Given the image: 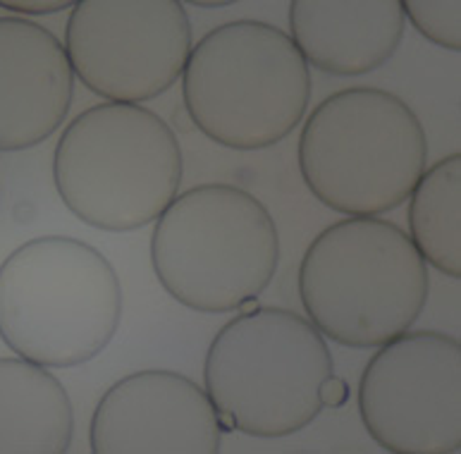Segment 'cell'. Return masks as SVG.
Listing matches in <instances>:
<instances>
[{"instance_id": "cell-1", "label": "cell", "mask_w": 461, "mask_h": 454, "mask_svg": "<svg viewBox=\"0 0 461 454\" xmlns=\"http://www.w3.org/2000/svg\"><path fill=\"white\" fill-rule=\"evenodd\" d=\"M428 263L409 232L385 218H342L311 241L299 296L323 338L368 350L411 328L426 309Z\"/></svg>"}, {"instance_id": "cell-10", "label": "cell", "mask_w": 461, "mask_h": 454, "mask_svg": "<svg viewBox=\"0 0 461 454\" xmlns=\"http://www.w3.org/2000/svg\"><path fill=\"white\" fill-rule=\"evenodd\" d=\"M222 426L206 387L167 368L124 376L98 399L89 445L96 454H215Z\"/></svg>"}, {"instance_id": "cell-12", "label": "cell", "mask_w": 461, "mask_h": 454, "mask_svg": "<svg viewBox=\"0 0 461 454\" xmlns=\"http://www.w3.org/2000/svg\"><path fill=\"white\" fill-rule=\"evenodd\" d=\"M400 0H292L289 39L325 75L361 77L383 68L404 39Z\"/></svg>"}, {"instance_id": "cell-8", "label": "cell", "mask_w": 461, "mask_h": 454, "mask_svg": "<svg viewBox=\"0 0 461 454\" xmlns=\"http://www.w3.org/2000/svg\"><path fill=\"white\" fill-rule=\"evenodd\" d=\"M179 0H82L65 27L79 82L111 104H144L173 89L192 53Z\"/></svg>"}, {"instance_id": "cell-11", "label": "cell", "mask_w": 461, "mask_h": 454, "mask_svg": "<svg viewBox=\"0 0 461 454\" xmlns=\"http://www.w3.org/2000/svg\"><path fill=\"white\" fill-rule=\"evenodd\" d=\"M75 98L65 46L46 27L0 17V151H24L53 137Z\"/></svg>"}, {"instance_id": "cell-3", "label": "cell", "mask_w": 461, "mask_h": 454, "mask_svg": "<svg viewBox=\"0 0 461 454\" xmlns=\"http://www.w3.org/2000/svg\"><path fill=\"white\" fill-rule=\"evenodd\" d=\"M208 347L203 383L221 426L251 438H287L323 412L321 386L335 371L330 347L292 309L241 306Z\"/></svg>"}, {"instance_id": "cell-17", "label": "cell", "mask_w": 461, "mask_h": 454, "mask_svg": "<svg viewBox=\"0 0 461 454\" xmlns=\"http://www.w3.org/2000/svg\"><path fill=\"white\" fill-rule=\"evenodd\" d=\"M321 399H323V406H332V409L345 406L347 399H349V387H347V383L342 378L330 376V378L323 380V386H321Z\"/></svg>"}, {"instance_id": "cell-7", "label": "cell", "mask_w": 461, "mask_h": 454, "mask_svg": "<svg viewBox=\"0 0 461 454\" xmlns=\"http://www.w3.org/2000/svg\"><path fill=\"white\" fill-rule=\"evenodd\" d=\"M151 263L175 302L201 313H228L273 283L280 232L247 189L199 185L175 196L156 221Z\"/></svg>"}, {"instance_id": "cell-18", "label": "cell", "mask_w": 461, "mask_h": 454, "mask_svg": "<svg viewBox=\"0 0 461 454\" xmlns=\"http://www.w3.org/2000/svg\"><path fill=\"white\" fill-rule=\"evenodd\" d=\"M199 7H222V5H230V3H196Z\"/></svg>"}, {"instance_id": "cell-4", "label": "cell", "mask_w": 461, "mask_h": 454, "mask_svg": "<svg viewBox=\"0 0 461 454\" xmlns=\"http://www.w3.org/2000/svg\"><path fill=\"white\" fill-rule=\"evenodd\" d=\"M296 156L323 206L347 218H378L411 196L428 168V137L397 94L351 86L306 117Z\"/></svg>"}, {"instance_id": "cell-2", "label": "cell", "mask_w": 461, "mask_h": 454, "mask_svg": "<svg viewBox=\"0 0 461 454\" xmlns=\"http://www.w3.org/2000/svg\"><path fill=\"white\" fill-rule=\"evenodd\" d=\"M122 287L111 261L77 237L46 234L0 263V340L46 368H75L113 342Z\"/></svg>"}, {"instance_id": "cell-6", "label": "cell", "mask_w": 461, "mask_h": 454, "mask_svg": "<svg viewBox=\"0 0 461 454\" xmlns=\"http://www.w3.org/2000/svg\"><path fill=\"white\" fill-rule=\"evenodd\" d=\"M186 115L232 151L280 144L306 115L311 69L276 24L237 20L211 29L182 72Z\"/></svg>"}, {"instance_id": "cell-14", "label": "cell", "mask_w": 461, "mask_h": 454, "mask_svg": "<svg viewBox=\"0 0 461 454\" xmlns=\"http://www.w3.org/2000/svg\"><path fill=\"white\" fill-rule=\"evenodd\" d=\"M461 153L426 168L409 196V237L426 263L461 277Z\"/></svg>"}, {"instance_id": "cell-15", "label": "cell", "mask_w": 461, "mask_h": 454, "mask_svg": "<svg viewBox=\"0 0 461 454\" xmlns=\"http://www.w3.org/2000/svg\"><path fill=\"white\" fill-rule=\"evenodd\" d=\"M404 17L428 41L447 50H461L459 0H404Z\"/></svg>"}, {"instance_id": "cell-13", "label": "cell", "mask_w": 461, "mask_h": 454, "mask_svg": "<svg viewBox=\"0 0 461 454\" xmlns=\"http://www.w3.org/2000/svg\"><path fill=\"white\" fill-rule=\"evenodd\" d=\"M75 409L60 380L27 359H0V454H65Z\"/></svg>"}, {"instance_id": "cell-5", "label": "cell", "mask_w": 461, "mask_h": 454, "mask_svg": "<svg viewBox=\"0 0 461 454\" xmlns=\"http://www.w3.org/2000/svg\"><path fill=\"white\" fill-rule=\"evenodd\" d=\"M185 156L177 134L137 104H96L68 124L53 156L65 206L105 232H131L158 221L177 196Z\"/></svg>"}, {"instance_id": "cell-9", "label": "cell", "mask_w": 461, "mask_h": 454, "mask_svg": "<svg viewBox=\"0 0 461 454\" xmlns=\"http://www.w3.org/2000/svg\"><path fill=\"white\" fill-rule=\"evenodd\" d=\"M358 412L387 452H459V340L440 331H406L380 344L361 373Z\"/></svg>"}, {"instance_id": "cell-16", "label": "cell", "mask_w": 461, "mask_h": 454, "mask_svg": "<svg viewBox=\"0 0 461 454\" xmlns=\"http://www.w3.org/2000/svg\"><path fill=\"white\" fill-rule=\"evenodd\" d=\"M77 3H68V0H53V3H29V0H0L3 10L17 14H56L62 10H72Z\"/></svg>"}]
</instances>
